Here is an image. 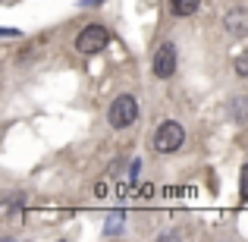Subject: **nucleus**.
<instances>
[{
	"label": "nucleus",
	"instance_id": "2",
	"mask_svg": "<svg viewBox=\"0 0 248 242\" xmlns=\"http://www.w3.org/2000/svg\"><path fill=\"white\" fill-rule=\"evenodd\" d=\"M139 120V101L132 95H120L107 110V123L113 129H129L132 123Z\"/></svg>",
	"mask_w": 248,
	"mask_h": 242
},
{
	"label": "nucleus",
	"instance_id": "3",
	"mask_svg": "<svg viewBox=\"0 0 248 242\" xmlns=\"http://www.w3.org/2000/svg\"><path fill=\"white\" fill-rule=\"evenodd\" d=\"M176 44L173 41H164L157 50H154V57H151V69H154V76L157 79H170V76L176 73Z\"/></svg>",
	"mask_w": 248,
	"mask_h": 242
},
{
	"label": "nucleus",
	"instance_id": "5",
	"mask_svg": "<svg viewBox=\"0 0 248 242\" xmlns=\"http://www.w3.org/2000/svg\"><path fill=\"white\" fill-rule=\"evenodd\" d=\"M223 29L230 32L232 38H245V35H248V10H242V6L230 10V13L223 16Z\"/></svg>",
	"mask_w": 248,
	"mask_h": 242
},
{
	"label": "nucleus",
	"instance_id": "8",
	"mask_svg": "<svg viewBox=\"0 0 248 242\" xmlns=\"http://www.w3.org/2000/svg\"><path fill=\"white\" fill-rule=\"evenodd\" d=\"M236 73L242 76V79H248V50H245V54H239V57H236Z\"/></svg>",
	"mask_w": 248,
	"mask_h": 242
},
{
	"label": "nucleus",
	"instance_id": "9",
	"mask_svg": "<svg viewBox=\"0 0 248 242\" xmlns=\"http://www.w3.org/2000/svg\"><path fill=\"white\" fill-rule=\"evenodd\" d=\"M120 226H123V214H110V220H107V233L113 236V233H120Z\"/></svg>",
	"mask_w": 248,
	"mask_h": 242
},
{
	"label": "nucleus",
	"instance_id": "1",
	"mask_svg": "<svg viewBox=\"0 0 248 242\" xmlns=\"http://www.w3.org/2000/svg\"><path fill=\"white\" fill-rule=\"evenodd\" d=\"M182 142H186V129H182V123L164 120L157 129H154L151 145H154V151H157V154H173V151H179V148H182Z\"/></svg>",
	"mask_w": 248,
	"mask_h": 242
},
{
	"label": "nucleus",
	"instance_id": "4",
	"mask_svg": "<svg viewBox=\"0 0 248 242\" xmlns=\"http://www.w3.org/2000/svg\"><path fill=\"white\" fill-rule=\"evenodd\" d=\"M107 44V29L104 25H85L76 38V50L79 54H97V50Z\"/></svg>",
	"mask_w": 248,
	"mask_h": 242
},
{
	"label": "nucleus",
	"instance_id": "7",
	"mask_svg": "<svg viewBox=\"0 0 248 242\" xmlns=\"http://www.w3.org/2000/svg\"><path fill=\"white\" fill-rule=\"evenodd\" d=\"M170 6H173L176 16H195L201 6V0H170Z\"/></svg>",
	"mask_w": 248,
	"mask_h": 242
},
{
	"label": "nucleus",
	"instance_id": "6",
	"mask_svg": "<svg viewBox=\"0 0 248 242\" xmlns=\"http://www.w3.org/2000/svg\"><path fill=\"white\" fill-rule=\"evenodd\" d=\"M226 113L232 116V123L245 126V123H248V95H236V97H232L230 107H226Z\"/></svg>",
	"mask_w": 248,
	"mask_h": 242
},
{
	"label": "nucleus",
	"instance_id": "11",
	"mask_svg": "<svg viewBox=\"0 0 248 242\" xmlns=\"http://www.w3.org/2000/svg\"><path fill=\"white\" fill-rule=\"evenodd\" d=\"M82 3H85V6H91V3H97V0H82Z\"/></svg>",
	"mask_w": 248,
	"mask_h": 242
},
{
	"label": "nucleus",
	"instance_id": "10",
	"mask_svg": "<svg viewBox=\"0 0 248 242\" xmlns=\"http://www.w3.org/2000/svg\"><path fill=\"white\" fill-rule=\"evenodd\" d=\"M239 195L248 201V163L242 167V176H239Z\"/></svg>",
	"mask_w": 248,
	"mask_h": 242
}]
</instances>
